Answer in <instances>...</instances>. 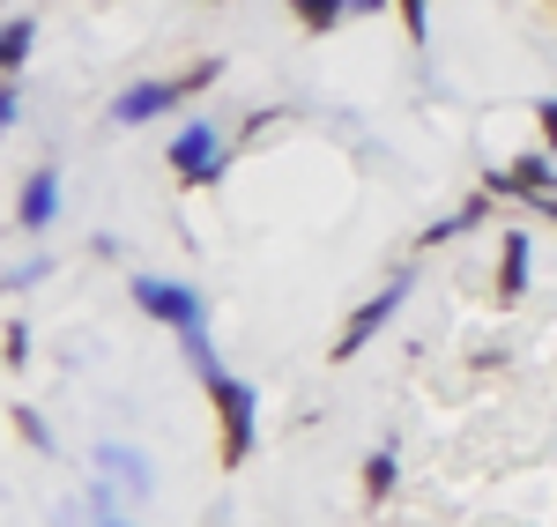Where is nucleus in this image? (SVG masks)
<instances>
[{
    "instance_id": "7ed1b4c3",
    "label": "nucleus",
    "mask_w": 557,
    "mask_h": 527,
    "mask_svg": "<svg viewBox=\"0 0 557 527\" xmlns=\"http://www.w3.org/2000/svg\"><path fill=\"white\" fill-rule=\"evenodd\" d=\"M223 164H231V141H223V127H215V120H186V127L172 134V172H178V186H215V178H223Z\"/></svg>"
},
{
    "instance_id": "39448f33",
    "label": "nucleus",
    "mask_w": 557,
    "mask_h": 527,
    "mask_svg": "<svg viewBox=\"0 0 557 527\" xmlns=\"http://www.w3.org/2000/svg\"><path fill=\"white\" fill-rule=\"evenodd\" d=\"M483 193L491 201H543V193H557V149H528L506 172H483Z\"/></svg>"
},
{
    "instance_id": "dca6fc26",
    "label": "nucleus",
    "mask_w": 557,
    "mask_h": 527,
    "mask_svg": "<svg viewBox=\"0 0 557 527\" xmlns=\"http://www.w3.org/2000/svg\"><path fill=\"white\" fill-rule=\"evenodd\" d=\"M0 350H8V364H30V327H23V319H8V335H0Z\"/></svg>"
},
{
    "instance_id": "412c9836",
    "label": "nucleus",
    "mask_w": 557,
    "mask_h": 527,
    "mask_svg": "<svg viewBox=\"0 0 557 527\" xmlns=\"http://www.w3.org/2000/svg\"><path fill=\"white\" fill-rule=\"evenodd\" d=\"M535 209H543V216H550V223H557V193H543V201H535Z\"/></svg>"
},
{
    "instance_id": "4468645a",
    "label": "nucleus",
    "mask_w": 557,
    "mask_h": 527,
    "mask_svg": "<svg viewBox=\"0 0 557 527\" xmlns=\"http://www.w3.org/2000/svg\"><path fill=\"white\" fill-rule=\"evenodd\" d=\"M15 431H23V439L38 446V453H52V446H60V439H52V424H45L38 409H15Z\"/></svg>"
},
{
    "instance_id": "f257e3e1",
    "label": "nucleus",
    "mask_w": 557,
    "mask_h": 527,
    "mask_svg": "<svg viewBox=\"0 0 557 527\" xmlns=\"http://www.w3.org/2000/svg\"><path fill=\"white\" fill-rule=\"evenodd\" d=\"M209 83H223V60H194L186 75H172V83H127L120 97H112V127H149V120L178 112L186 97H201Z\"/></svg>"
},
{
    "instance_id": "9b49d317",
    "label": "nucleus",
    "mask_w": 557,
    "mask_h": 527,
    "mask_svg": "<svg viewBox=\"0 0 557 527\" xmlns=\"http://www.w3.org/2000/svg\"><path fill=\"white\" fill-rule=\"evenodd\" d=\"M394 484H401V461H394V446L364 453V498L380 505V498H394Z\"/></svg>"
},
{
    "instance_id": "a211bd4d",
    "label": "nucleus",
    "mask_w": 557,
    "mask_h": 527,
    "mask_svg": "<svg viewBox=\"0 0 557 527\" xmlns=\"http://www.w3.org/2000/svg\"><path fill=\"white\" fill-rule=\"evenodd\" d=\"M15 120H23V89H15V83H0V134L15 127Z\"/></svg>"
},
{
    "instance_id": "6e6552de",
    "label": "nucleus",
    "mask_w": 557,
    "mask_h": 527,
    "mask_svg": "<svg viewBox=\"0 0 557 527\" xmlns=\"http://www.w3.org/2000/svg\"><path fill=\"white\" fill-rule=\"evenodd\" d=\"M15 223H23V230H52V223H60V172H30L23 178Z\"/></svg>"
},
{
    "instance_id": "f03ea898",
    "label": "nucleus",
    "mask_w": 557,
    "mask_h": 527,
    "mask_svg": "<svg viewBox=\"0 0 557 527\" xmlns=\"http://www.w3.org/2000/svg\"><path fill=\"white\" fill-rule=\"evenodd\" d=\"M209 401H215V424H223V468H246L253 461V431H260V394L238 372H215Z\"/></svg>"
},
{
    "instance_id": "ddd939ff",
    "label": "nucleus",
    "mask_w": 557,
    "mask_h": 527,
    "mask_svg": "<svg viewBox=\"0 0 557 527\" xmlns=\"http://www.w3.org/2000/svg\"><path fill=\"white\" fill-rule=\"evenodd\" d=\"M290 15H298L305 30H320V38H327V30H335V23H343L349 8H343V0H290Z\"/></svg>"
},
{
    "instance_id": "423d86ee",
    "label": "nucleus",
    "mask_w": 557,
    "mask_h": 527,
    "mask_svg": "<svg viewBox=\"0 0 557 527\" xmlns=\"http://www.w3.org/2000/svg\"><path fill=\"white\" fill-rule=\"evenodd\" d=\"M401 298H409V275H394L380 298H364V305L349 312V327L335 335V364H349V356H364V342L380 335V327H394V312H401Z\"/></svg>"
},
{
    "instance_id": "20e7f679",
    "label": "nucleus",
    "mask_w": 557,
    "mask_h": 527,
    "mask_svg": "<svg viewBox=\"0 0 557 527\" xmlns=\"http://www.w3.org/2000/svg\"><path fill=\"white\" fill-rule=\"evenodd\" d=\"M134 305L149 312V319H164V327H209V305H201V290L194 283H172V275H134Z\"/></svg>"
},
{
    "instance_id": "f8f14e48",
    "label": "nucleus",
    "mask_w": 557,
    "mask_h": 527,
    "mask_svg": "<svg viewBox=\"0 0 557 527\" xmlns=\"http://www.w3.org/2000/svg\"><path fill=\"white\" fill-rule=\"evenodd\" d=\"M178 342H186V364H194V372H201V387H209L215 372H223V356H215L209 327H186V335H178Z\"/></svg>"
},
{
    "instance_id": "2eb2a0df",
    "label": "nucleus",
    "mask_w": 557,
    "mask_h": 527,
    "mask_svg": "<svg viewBox=\"0 0 557 527\" xmlns=\"http://www.w3.org/2000/svg\"><path fill=\"white\" fill-rule=\"evenodd\" d=\"M45 275H52V261H23V267H8V283H0V290H8V298H23V290L45 283Z\"/></svg>"
},
{
    "instance_id": "9d476101",
    "label": "nucleus",
    "mask_w": 557,
    "mask_h": 527,
    "mask_svg": "<svg viewBox=\"0 0 557 527\" xmlns=\"http://www.w3.org/2000/svg\"><path fill=\"white\" fill-rule=\"evenodd\" d=\"M30 45H38V23H30V15H8V23H0V83H8V75H23Z\"/></svg>"
},
{
    "instance_id": "6ab92c4d",
    "label": "nucleus",
    "mask_w": 557,
    "mask_h": 527,
    "mask_svg": "<svg viewBox=\"0 0 557 527\" xmlns=\"http://www.w3.org/2000/svg\"><path fill=\"white\" fill-rule=\"evenodd\" d=\"M535 120H543V141L557 149V97H543V104H535Z\"/></svg>"
},
{
    "instance_id": "aec40b11",
    "label": "nucleus",
    "mask_w": 557,
    "mask_h": 527,
    "mask_svg": "<svg viewBox=\"0 0 557 527\" xmlns=\"http://www.w3.org/2000/svg\"><path fill=\"white\" fill-rule=\"evenodd\" d=\"M343 8H349V15H380L386 0H343Z\"/></svg>"
},
{
    "instance_id": "0eeeda50",
    "label": "nucleus",
    "mask_w": 557,
    "mask_h": 527,
    "mask_svg": "<svg viewBox=\"0 0 557 527\" xmlns=\"http://www.w3.org/2000/svg\"><path fill=\"white\" fill-rule=\"evenodd\" d=\"M528 267H535V238L528 230H498V305L528 298Z\"/></svg>"
},
{
    "instance_id": "f3484780",
    "label": "nucleus",
    "mask_w": 557,
    "mask_h": 527,
    "mask_svg": "<svg viewBox=\"0 0 557 527\" xmlns=\"http://www.w3.org/2000/svg\"><path fill=\"white\" fill-rule=\"evenodd\" d=\"M401 23H409V38L424 45L431 38V0H401Z\"/></svg>"
},
{
    "instance_id": "4be33fe9",
    "label": "nucleus",
    "mask_w": 557,
    "mask_h": 527,
    "mask_svg": "<svg viewBox=\"0 0 557 527\" xmlns=\"http://www.w3.org/2000/svg\"><path fill=\"white\" fill-rule=\"evenodd\" d=\"M97 527H134V520H127V513H104V520H97Z\"/></svg>"
},
{
    "instance_id": "1a4fd4ad",
    "label": "nucleus",
    "mask_w": 557,
    "mask_h": 527,
    "mask_svg": "<svg viewBox=\"0 0 557 527\" xmlns=\"http://www.w3.org/2000/svg\"><path fill=\"white\" fill-rule=\"evenodd\" d=\"M97 468H104V484H120L127 498H149V484H157V468H149V453H134V446H97Z\"/></svg>"
}]
</instances>
